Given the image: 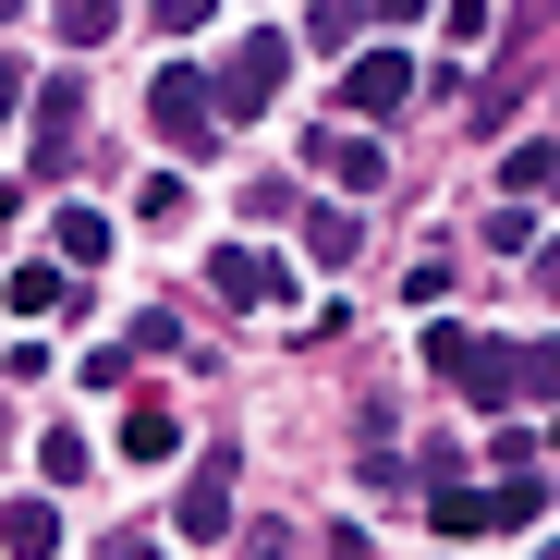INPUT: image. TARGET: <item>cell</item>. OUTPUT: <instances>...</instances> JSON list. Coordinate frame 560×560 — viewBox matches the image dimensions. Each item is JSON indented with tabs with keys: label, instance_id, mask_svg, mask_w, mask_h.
Masks as SVG:
<instances>
[{
	"label": "cell",
	"instance_id": "cell-1",
	"mask_svg": "<svg viewBox=\"0 0 560 560\" xmlns=\"http://www.w3.org/2000/svg\"><path fill=\"white\" fill-rule=\"evenodd\" d=\"M427 365H439L476 415H500V402L524 390V341H488V329H427Z\"/></svg>",
	"mask_w": 560,
	"mask_h": 560
},
{
	"label": "cell",
	"instance_id": "cell-2",
	"mask_svg": "<svg viewBox=\"0 0 560 560\" xmlns=\"http://www.w3.org/2000/svg\"><path fill=\"white\" fill-rule=\"evenodd\" d=\"M280 85H293V37H280V25H256L220 73H208V98H220V122H256L268 98H280Z\"/></svg>",
	"mask_w": 560,
	"mask_h": 560
},
{
	"label": "cell",
	"instance_id": "cell-3",
	"mask_svg": "<svg viewBox=\"0 0 560 560\" xmlns=\"http://www.w3.org/2000/svg\"><path fill=\"white\" fill-rule=\"evenodd\" d=\"M147 122H159V147H208V135H220L208 73H196V61H159V98H147Z\"/></svg>",
	"mask_w": 560,
	"mask_h": 560
},
{
	"label": "cell",
	"instance_id": "cell-4",
	"mask_svg": "<svg viewBox=\"0 0 560 560\" xmlns=\"http://www.w3.org/2000/svg\"><path fill=\"white\" fill-rule=\"evenodd\" d=\"M488 524H536V476H500V488H439V536H488Z\"/></svg>",
	"mask_w": 560,
	"mask_h": 560
},
{
	"label": "cell",
	"instance_id": "cell-5",
	"mask_svg": "<svg viewBox=\"0 0 560 560\" xmlns=\"http://www.w3.org/2000/svg\"><path fill=\"white\" fill-rule=\"evenodd\" d=\"M415 85H427V73H415L402 49H353V85H341V122H390V110L415 98Z\"/></svg>",
	"mask_w": 560,
	"mask_h": 560
},
{
	"label": "cell",
	"instance_id": "cell-6",
	"mask_svg": "<svg viewBox=\"0 0 560 560\" xmlns=\"http://www.w3.org/2000/svg\"><path fill=\"white\" fill-rule=\"evenodd\" d=\"M208 280H220V305H256V317L293 305V268H280V256H244V244H220V256H208Z\"/></svg>",
	"mask_w": 560,
	"mask_h": 560
},
{
	"label": "cell",
	"instance_id": "cell-7",
	"mask_svg": "<svg viewBox=\"0 0 560 560\" xmlns=\"http://www.w3.org/2000/svg\"><path fill=\"white\" fill-rule=\"evenodd\" d=\"M317 171L341 183V196H378V183H390V147L365 135V122H329V135H317Z\"/></svg>",
	"mask_w": 560,
	"mask_h": 560
},
{
	"label": "cell",
	"instance_id": "cell-8",
	"mask_svg": "<svg viewBox=\"0 0 560 560\" xmlns=\"http://www.w3.org/2000/svg\"><path fill=\"white\" fill-rule=\"evenodd\" d=\"M171 524H183V536H232V451H196V476H183Z\"/></svg>",
	"mask_w": 560,
	"mask_h": 560
},
{
	"label": "cell",
	"instance_id": "cell-9",
	"mask_svg": "<svg viewBox=\"0 0 560 560\" xmlns=\"http://www.w3.org/2000/svg\"><path fill=\"white\" fill-rule=\"evenodd\" d=\"M0 293H13V317H73V305H85V268H61V256H25L13 280H0Z\"/></svg>",
	"mask_w": 560,
	"mask_h": 560
},
{
	"label": "cell",
	"instance_id": "cell-10",
	"mask_svg": "<svg viewBox=\"0 0 560 560\" xmlns=\"http://www.w3.org/2000/svg\"><path fill=\"white\" fill-rule=\"evenodd\" d=\"M0 548H13V560H49V548H61V500H0Z\"/></svg>",
	"mask_w": 560,
	"mask_h": 560
},
{
	"label": "cell",
	"instance_id": "cell-11",
	"mask_svg": "<svg viewBox=\"0 0 560 560\" xmlns=\"http://www.w3.org/2000/svg\"><path fill=\"white\" fill-rule=\"evenodd\" d=\"M73 122H85L73 73H61V85H37V171H61V159H73Z\"/></svg>",
	"mask_w": 560,
	"mask_h": 560
},
{
	"label": "cell",
	"instance_id": "cell-12",
	"mask_svg": "<svg viewBox=\"0 0 560 560\" xmlns=\"http://www.w3.org/2000/svg\"><path fill=\"white\" fill-rule=\"evenodd\" d=\"M49 244H61V268H98V256H110V220H98V208H61Z\"/></svg>",
	"mask_w": 560,
	"mask_h": 560
},
{
	"label": "cell",
	"instance_id": "cell-13",
	"mask_svg": "<svg viewBox=\"0 0 560 560\" xmlns=\"http://www.w3.org/2000/svg\"><path fill=\"white\" fill-rule=\"evenodd\" d=\"M500 183H512V196H548V208H560V135L512 147V171H500Z\"/></svg>",
	"mask_w": 560,
	"mask_h": 560
},
{
	"label": "cell",
	"instance_id": "cell-14",
	"mask_svg": "<svg viewBox=\"0 0 560 560\" xmlns=\"http://www.w3.org/2000/svg\"><path fill=\"white\" fill-rule=\"evenodd\" d=\"M122 451H135V463H171V451H183L171 402H135V415H122Z\"/></svg>",
	"mask_w": 560,
	"mask_h": 560
},
{
	"label": "cell",
	"instance_id": "cell-15",
	"mask_svg": "<svg viewBox=\"0 0 560 560\" xmlns=\"http://www.w3.org/2000/svg\"><path fill=\"white\" fill-rule=\"evenodd\" d=\"M85 463H98V451H85L73 427H49V439H37V476H49V488H85Z\"/></svg>",
	"mask_w": 560,
	"mask_h": 560
},
{
	"label": "cell",
	"instance_id": "cell-16",
	"mask_svg": "<svg viewBox=\"0 0 560 560\" xmlns=\"http://www.w3.org/2000/svg\"><path fill=\"white\" fill-rule=\"evenodd\" d=\"M305 256H317V268H353V220L317 208V220H305Z\"/></svg>",
	"mask_w": 560,
	"mask_h": 560
},
{
	"label": "cell",
	"instance_id": "cell-17",
	"mask_svg": "<svg viewBox=\"0 0 560 560\" xmlns=\"http://www.w3.org/2000/svg\"><path fill=\"white\" fill-rule=\"evenodd\" d=\"M61 37H73V49H98V37H110V0H61Z\"/></svg>",
	"mask_w": 560,
	"mask_h": 560
},
{
	"label": "cell",
	"instance_id": "cell-18",
	"mask_svg": "<svg viewBox=\"0 0 560 560\" xmlns=\"http://www.w3.org/2000/svg\"><path fill=\"white\" fill-rule=\"evenodd\" d=\"M524 390H548V402H560V341H524Z\"/></svg>",
	"mask_w": 560,
	"mask_h": 560
},
{
	"label": "cell",
	"instance_id": "cell-19",
	"mask_svg": "<svg viewBox=\"0 0 560 560\" xmlns=\"http://www.w3.org/2000/svg\"><path fill=\"white\" fill-rule=\"evenodd\" d=\"M208 13H220V0H159V25H171V37H196Z\"/></svg>",
	"mask_w": 560,
	"mask_h": 560
},
{
	"label": "cell",
	"instance_id": "cell-20",
	"mask_svg": "<svg viewBox=\"0 0 560 560\" xmlns=\"http://www.w3.org/2000/svg\"><path fill=\"white\" fill-rule=\"evenodd\" d=\"M13 110H25V61L0 49V122H13Z\"/></svg>",
	"mask_w": 560,
	"mask_h": 560
},
{
	"label": "cell",
	"instance_id": "cell-21",
	"mask_svg": "<svg viewBox=\"0 0 560 560\" xmlns=\"http://www.w3.org/2000/svg\"><path fill=\"white\" fill-rule=\"evenodd\" d=\"M98 560H159V548H147V536H110V548H98Z\"/></svg>",
	"mask_w": 560,
	"mask_h": 560
},
{
	"label": "cell",
	"instance_id": "cell-22",
	"mask_svg": "<svg viewBox=\"0 0 560 560\" xmlns=\"http://www.w3.org/2000/svg\"><path fill=\"white\" fill-rule=\"evenodd\" d=\"M365 13H427V0H365Z\"/></svg>",
	"mask_w": 560,
	"mask_h": 560
},
{
	"label": "cell",
	"instance_id": "cell-23",
	"mask_svg": "<svg viewBox=\"0 0 560 560\" xmlns=\"http://www.w3.org/2000/svg\"><path fill=\"white\" fill-rule=\"evenodd\" d=\"M548 305H560V244H548Z\"/></svg>",
	"mask_w": 560,
	"mask_h": 560
},
{
	"label": "cell",
	"instance_id": "cell-24",
	"mask_svg": "<svg viewBox=\"0 0 560 560\" xmlns=\"http://www.w3.org/2000/svg\"><path fill=\"white\" fill-rule=\"evenodd\" d=\"M548 451H560V415H548Z\"/></svg>",
	"mask_w": 560,
	"mask_h": 560
}]
</instances>
